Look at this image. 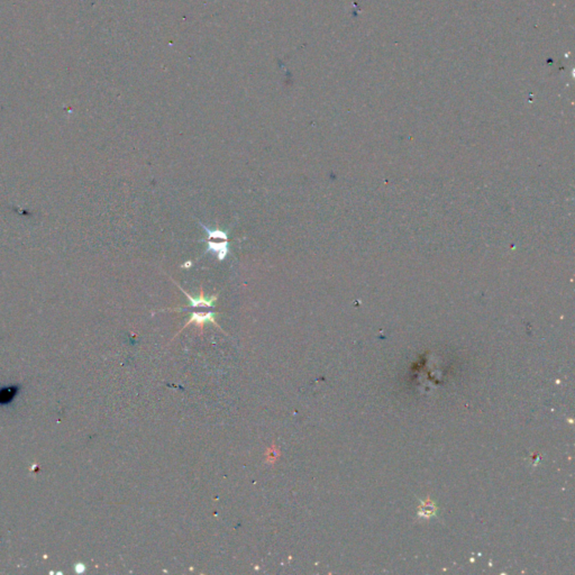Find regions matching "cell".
Listing matches in <instances>:
<instances>
[{
    "label": "cell",
    "mask_w": 575,
    "mask_h": 575,
    "mask_svg": "<svg viewBox=\"0 0 575 575\" xmlns=\"http://www.w3.org/2000/svg\"><path fill=\"white\" fill-rule=\"evenodd\" d=\"M175 283V286L178 287L181 291L183 292L184 296L188 297L190 304L188 307H184V308H174V309H168V310H174V311H182L184 309H188V308H199V307H205V308H210V307H214L215 306V302L217 301V298H218V293L214 294V296H211L209 298H206L205 294H204V290H203V286H200V292H199V296L197 298H193L190 296V294L183 290L179 286V283H176L174 280H172Z\"/></svg>",
    "instance_id": "cell-1"
},
{
    "label": "cell",
    "mask_w": 575,
    "mask_h": 575,
    "mask_svg": "<svg viewBox=\"0 0 575 575\" xmlns=\"http://www.w3.org/2000/svg\"><path fill=\"white\" fill-rule=\"evenodd\" d=\"M22 387L19 385L6 386L0 388V407L8 406L16 399V397L21 392Z\"/></svg>",
    "instance_id": "cell-2"
},
{
    "label": "cell",
    "mask_w": 575,
    "mask_h": 575,
    "mask_svg": "<svg viewBox=\"0 0 575 575\" xmlns=\"http://www.w3.org/2000/svg\"><path fill=\"white\" fill-rule=\"evenodd\" d=\"M215 317H216V312H206V313H203V312H193V313H191V317H190V319H189V322L185 324L184 327L190 325L191 323H195L196 325H198L199 327H203L206 323H211V324H214V325L217 326L218 328H220V327L217 325V323H216Z\"/></svg>",
    "instance_id": "cell-3"
},
{
    "label": "cell",
    "mask_w": 575,
    "mask_h": 575,
    "mask_svg": "<svg viewBox=\"0 0 575 575\" xmlns=\"http://www.w3.org/2000/svg\"><path fill=\"white\" fill-rule=\"evenodd\" d=\"M229 245L227 240H224V242H220V243H214L211 242L209 239L208 240V248L206 250V253L207 252H211L216 254V257H217L218 261H224V260L227 258V255L229 253Z\"/></svg>",
    "instance_id": "cell-4"
},
{
    "label": "cell",
    "mask_w": 575,
    "mask_h": 575,
    "mask_svg": "<svg viewBox=\"0 0 575 575\" xmlns=\"http://www.w3.org/2000/svg\"><path fill=\"white\" fill-rule=\"evenodd\" d=\"M199 224L201 225V227H203L206 233L208 234V239H214V238H220V239H224V240H228V234L224 232V230L219 229V228H216V229H210L208 228L207 226L204 225L201 222H199Z\"/></svg>",
    "instance_id": "cell-5"
}]
</instances>
